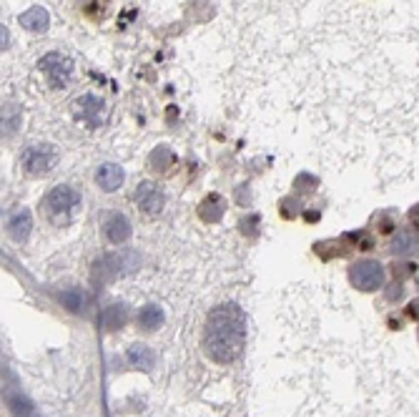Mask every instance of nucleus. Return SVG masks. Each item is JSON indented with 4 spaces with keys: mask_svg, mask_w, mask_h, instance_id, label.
Listing matches in <instances>:
<instances>
[{
    "mask_svg": "<svg viewBox=\"0 0 419 417\" xmlns=\"http://www.w3.org/2000/svg\"><path fill=\"white\" fill-rule=\"evenodd\" d=\"M246 347V315L239 304L228 302L211 310L204 329V350L216 364H231Z\"/></svg>",
    "mask_w": 419,
    "mask_h": 417,
    "instance_id": "1",
    "label": "nucleus"
},
{
    "mask_svg": "<svg viewBox=\"0 0 419 417\" xmlns=\"http://www.w3.org/2000/svg\"><path fill=\"white\" fill-rule=\"evenodd\" d=\"M38 68L53 91H63L73 78V60L63 53H46L38 60Z\"/></svg>",
    "mask_w": 419,
    "mask_h": 417,
    "instance_id": "2",
    "label": "nucleus"
},
{
    "mask_svg": "<svg viewBox=\"0 0 419 417\" xmlns=\"http://www.w3.org/2000/svg\"><path fill=\"white\" fill-rule=\"evenodd\" d=\"M349 282L359 292H377L384 284V267L374 259H362L349 267Z\"/></svg>",
    "mask_w": 419,
    "mask_h": 417,
    "instance_id": "3",
    "label": "nucleus"
},
{
    "mask_svg": "<svg viewBox=\"0 0 419 417\" xmlns=\"http://www.w3.org/2000/svg\"><path fill=\"white\" fill-rule=\"evenodd\" d=\"M23 171L28 176H43L48 173L50 168L58 164V154H55L53 146H46V143H38V146H28L23 151Z\"/></svg>",
    "mask_w": 419,
    "mask_h": 417,
    "instance_id": "4",
    "label": "nucleus"
},
{
    "mask_svg": "<svg viewBox=\"0 0 419 417\" xmlns=\"http://www.w3.org/2000/svg\"><path fill=\"white\" fill-rule=\"evenodd\" d=\"M136 204L138 208L149 216H156L163 211V204H166V194L161 191V186L153 184V181H141L136 189Z\"/></svg>",
    "mask_w": 419,
    "mask_h": 417,
    "instance_id": "5",
    "label": "nucleus"
},
{
    "mask_svg": "<svg viewBox=\"0 0 419 417\" xmlns=\"http://www.w3.org/2000/svg\"><path fill=\"white\" fill-rule=\"evenodd\" d=\"M76 114H78L88 126L98 128V126H103V121H106L108 108H106V101H103V98H98V95H93V93H85L76 101Z\"/></svg>",
    "mask_w": 419,
    "mask_h": 417,
    "instance_id": "6",
    "label": "nucleus"
},
{
    "mask_svg": "<svg viewBox=\"0 0 419 417\" xmlns=\"http://www.w3.org/2000/svg\"><path fill=\"white\" fill-rule=\"evenodd\" d=\"M78 201H81V194L73 189V186L58 184L48 197H46L43 206H48V211H53V214H66V211L78 206Z\"/></svg>",
    "mask_w": 419,
    "mask_h": 417,
    "instance_id": "7",
    "label": "nucleus"
},
{
    "mask_svg": "<svg viewBox=\"0 0 419 417\" xmlns=\"http://www.w3.org/2000/svg\"><path fill=\"white\" fill-rule=\"evenodd\" d=\"M103 234L111 244H123L131 239V221H128L126 214H121V211H114V214H108V219L103 221Z\"/></svg>",
    "mask_w": 419,
    "mask_h": 417,
    "instance_id": "8",
    "label": "nucleus"
},
{
    "mask_svg": "<svg viewBox=\"0 0 419 417\" xmlns=\"http://www.w3.org/2000/svg\"><path fill=\"white\" fill-rule=\"evenodd\" d=\"M30 229H33V216H30L28 208H15L11 216H8V237L18 244H25L30 237Z\"/></svg>",
    "mask_w": 419,
    "mask_h": 417,
    "instance_id": "9",
    "label": "nucleus"
},
{
    "mask_svg": "<svg viewBox=\"0 0 419 417\" xmlns=\"http://www.w3.org/2000/svg\"><path fill=\"white\" fill-rule=\"evenodd\" d=\"M123 181H126V173H123V168H121L118 164H101V166H98L96 184L101 186L103 191L114 194V191H118L121 186H123Z\"/></svg>",
    "mask_w": 419,
    "mask_h": 417,
    "instance_id": "10",
    "label": "nucleus"
},
{
    "mask_svg": "<svg viewBox=\"0 0 419 417\" xmlns=\"http://www.w3.org/2000/svg\"><path fill=\"white\" fill-rule=\"evenodd\" d=\"M226 214V199L221 194H209L204 201L198 204V216L204 224H219Z\"/></svg>",
    "mask_w": 419,
    "mask_h": 417,
    "instance_id": "11",
    "label": "nucleus"
},
{
    "mask_svg": "<svg viewBox=\"0 0 419 417\" xmlns=\"http://www.w3.org/2000/svg\"><path fill=\"white\" fill-rule=\"evenodd\" d=\"M390 249H392V254H394V256L414 259V256H419V234L409 232V229H404V232L394 234Z\"/></svg>",
    "mask_w": 419,
    "mask_h": 417,
    "instance_id": "12",
    "label": "nucleus"
},
{
    "mask_svg": "<svg viewBox=\"0 0 419 417\" xmlns=\"http://www.w3.org/2000/svg\"><path fill=\"white\" fill-rule=\"evenodd\" d=\"M18 23L23 25L28 33H46L48 25H50V15H48L46 8L36 6V8H28L25 13H20Z\"/></svg>",
    "mask_w": 419,
    "mask_h": 417,
    "instance_id": "13",
    "label": "nucleus"
},
{
    "mask_svg": "<svg viewBox=\"0 0 419 417\" xmlns=\"http://www.w3.org/2000/svg\"><path fill=\"white\" fill-rule=\"evenodd\" d=\"M128 322V307L126 304H111L101 312V324L108 332H118Z\"/></svg>",
    "mask_w": 419,
    "mask_h": 417,
    "instance_id": "14",
    "label": "nucleus"
},
{
    "mask_svg": "<svg viewBox=\"0 0 419 417\" xmlns=\"http://www.w3.org/2000/svg\"><path fill=\"white\" fill-rule=\"evenodd\" d=\"M176 166V154L168 146H156L149 154V168L156 173H166Z\"/></svg>",
    "mask_w": 419,
    "mask_h": 417,
    "instance_id": "15",
    "label": "nucleus"
},
{
    "mask_svg": "<svg viewBox=\"0 0 419 417\" xmlns=\"http://www.w3.org/2000/svg\"><path fill=\"white\" fill-rule=\"evenodd\" d=\"M163 322H166V315H163V310L158 304H146L144 310L138 312V324L146 332H156V329H161Z\"/></svg>",
    "mask_w": 419,
    "mask_h": 417,
    "instance_id": "16",
    "label": "nucleus"
},
{
    "mask_svg": "<svg viewBox=\"0 0 419 417\" xmlns=\"http://www.w3.org/2000/svg\"><path fill=\"white\" fill-rule=\"evenodd\" d=\"M128 362H131L136 370H151V367L156 364V357H153V352L146 345H133L131 350H128Z\"/></svg>",
    "mask_w": 419,
    "mask_h": 417,
    "instance_id": "17",
    "label": "nucleus"
},
{
    "mask_svg": "<svg viewBox=\"0 0 419 417\" xmlns=\"http://www.w3.org/2000/svg\"><path fill=\"white\" fill-rule=\"evenodd\" d=\"M8 405H11L13 415H18V417L33 415V405H30V399H25L23 395H13V397L8 399Z\"/></svg>",
    "mask_w": 419,
    "mask_h": 417,
    "instance_id": "18",
    "label": "nucleus"
},
{
    "mask_svg": "<svg viewBox=\"0 0 419 417\" xmlns=\"http://www.w3.org/2000/svg\"><path fill=\"white\" fill-rule=\"evenodd\" d=\"M60 302L66 304V307H68L71 312H81V307H83V299H81L78 292H66V294H60Z\"/></svg>",
    "mask_w": 419,
    "mask_h": 417,
    "instance_id": "19",
    "label": "nucleus"
},
{
    "mask_svg": "<svg viewBox=\"0 0 419 417\" xmlns=\"http://www.w3.org/2000/svg\"><path fill=\"white\" fill-rule=\"evenodd\" d=\"M96 11H101V15H106L108 13V8H106V0H93L88 8H85V15H88L90 20H96L98 23V13Z\"/></svg>",
    "mask_w": 419,
    "mask_h": 417,
    "instance_id": "20",
    "label": "nucleus"
},
{
    "mask_svg": "<svg viewBox=\"0 0 419 417\" xmlns=\"http://www.w3.org/2000/svg\"><path fill=\"white\" fill-rule=\"evenodd\" d=\"M296 208H299V201L296 199H287V201H282V216L284 219H294Z\"/></svg>",
    "mask_w": 419,
    "mask_h": 417,
    "instance_id": "21",
    "label": "nucleus"
},
{
    "mask_svg": "<svg viewBox=\"0 0 419 417\" xmlns=\"http://www.w3.org/2000/svg\"><path fill=\"white\" fill-rule=\"evenodd\" d=\"M379 221H382V224H379V232H382V234H390L392 229H394V221H392V216H382Z\"/></svg>",
    "mask_w": 419,
    "mask_h": 417,
    "instance_id": "22",
    "label": "nucleus"
},
{
    "mask_svg": "<svg viewBox=\"0 0 419 417\" xmlns=\"http://www.w3.org/2000/svg\"><path fill=\"white\" fill-rule=\"evenodd\" d=\"M409 221H412L414 227H419V204L412 208V211H409Z\"/></svg>",
    "mask_w": 419,
    "mask_h": 417,
    "instance_id": "23",
    "label": "nucleus"
},
{
    "mask_svg": "<svg viewBox=\"0 0 419 417\" xmlns=\"http://www.w3.org/2000/svg\"><path fill=\"white\" fill-rule=\"evenodd\" d=\"M409 317H414V319H419V299H417V302L409 304Z\"/></svg>",
    "mask_w": 419,
    "mask_h": 417,
    "instance_id": "24",
    "label": "nucleus"
}]
</instances>
